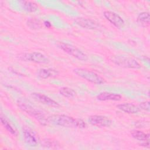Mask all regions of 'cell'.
Masks as SVG:
<instances>
[{"label": "cell", "mask_w": 150, "mask_h": 150, "mask_svg": "<svg viewBox=\"0 0 150 150\" xmlns=\"http://www.w3.org/2000/svg\"><path fill=\"white\" fill-rule=\"evenodd\" d=\"M48 122L65 127H77V118L64 114H54L47 118Z\"/></svg>", "instance_id": "1"}, {"label": "cell", "mask_w": 150, "mask_h": 150, "mask_svg": "<svg viewBox=\"0 0 150 150\" xmlns=\"http://www.w3.org/2000/svg\"><path fill=\"white\" fill-rule=\"evenodd\" d=\"M73 71L77 76L94 84H101L105 82L104 79L97 73L86 69L75 68L73 69Z\"/></svg>", "instance_id": "2"}, {"label": "cell", "mask_w": 150, "mask_h": 150, "mask_svg": "<svg viewBox=\"0 0 150 150\" xmlns=\"http://www.w3.org/2000/svg\"><path fill=\"white\" fill-rule=\"evenodd\" d=\"M18 106L22 110L36 119L42 124L45 125L48 122L47 118L45 117V114L41 111L37 110L32 105L21 101H19L18 102Z\"/></svg>", "instance_id": "3"}, {"label": "cell", "mask_w": 150, "mask_h": 150, "mask_svg": "<svg viewBox=\"0 0 150 150\" xmlns=\"http://www.w3.org/2000/svg\"><path fill=\"white\" fill-rule=\"evenodd\" d=\"M111 60L114 64L124 68L139 69L140 64L134 59L124 56H114L111 57Z\"/></svg>", "instance_id": "4"}, {"label": "cell", "mask_w": 150, "mask_h": 150, "mask_svg": "<svg viewBox=\"0 0 150 150\" xmlns=\"http://www.w3.org/2000/svg\"><path fill=\"white\" fill-rule=\"evenodd\" d=\"M57 46L64 52L80 60L86 61L88 59L87 56L84 53L72 45L63 42H58Z\"/></svg>", "instance_id": "5"}, {"label": "cell", "mask_w": 150, "mask_h": 150, "mask_svg": "<svg viewBox=\"0 0 150 150\" xmlns=\"http://www.w3.org/2000/svg\"><path fill=\"white\" fill-rule=\"evenodd\" d=\"M19 57L23 60L30 61L36 63L47 64L49 62V60L46 56L40 52H37L24 53L22 54Z\"/></svg>", "instance_id": "6"}, {"label": "cell", "mask_w": 150, "mask_h": 150, "mask_svg": "<svg viewBox=\"0 0 150 150\" xmlns=\"http://www.w3.org/2000/svg\"><path fill=\"white\" fill-rule=\"evenodd\" d=\"M25 142L30 146H35L38 143L39 138L36 133L30 128L25 127L23 129Z\"/></svg>", "instance_id": "7"}, {"label": "cell", "mask_w": 150, "mask_h": 150, "mask_svg": "<svg viewBox=\"0 0 150 150\" xmlns=\"http://www.w3.org/2000/svg\"><path fill=\"white\" fill-rule=\"evenodd\" d=\"M88 121L91 125L99 127H107L111 124V121L103 115H91L89 117Z\"/></svg>", "instance_id": "8"}, {"label": "cell", "mask_w": 150, "mask_h": 150, "mask_svg": "<svg viewBox=\"0 0 150 150\" xmlns=\"http://www.w3.org/2000/svg\"><path fill=\"white\" fill-rule=\"evenodd\" d=\"M104 16L110 22L118 28H122L124 25V20L115 12L106 11L104 12Z\"/></svg>", "instance_id": "9"}, {"label": "cell", "mask_w": 150, "mask_h": 150, "mask_svg": "<svg viewBox=\"0 0 150 150\" xmlns=\"http://www.w3.org/2000/svg\"><path fill=\"white\" fill-rule=\"evenodd\" d=\"M75 22L79 26L88 29H98L100 28V25L97 22L87 18H77L75 19Z\"/></svg>", "instance_id": "10"}, {"label": "cell", "mask_w": 150, "mask_h": 150, "mask_svg": "<svg viewBox=\"0 0 150 150\" xmlns=\"http://www.w3.org/2000/svg\"><path fill=\"white\" fill-rule=\"evenodd\" d=\"M31 96L34 100L42 104L51 107L59 106V104L56 101L43 94L39 93H33L31 94Z\"/></svg>", "instance_id": "11"}, {"label": "cell", "mask_w": 150, "mask_h": 150, "mask_svg": "<svg viewBox=\"0 0 150 150\" xmlns=\"http://www.w3.org/2000/svg\"><path fill=\"white\" fill-rule=\"evenodd\" d=\"M38 76L42 79L55 77L59 75V71L53 69H40L37 72Z\"/></svg>", "instance_id": "12"}, {"label": "cell", "mask_w": 150, "mask_h": 150, "mask_svg": "<svg viewBox=\"0 0 150 150\" xmlns=\"http://www.w3.org/2000/svg\"><path fill=\"white\" fill-rule=\"evenodd\" d=\"M117 107L119 110H120L126 113H128V114L137 113L140 110L138 106H137L131 103L120 104L117 105Z\"/></svg>", "instance_id": "13"}, {"label": "cell", "mask_w": 150, "mask_h": 150, "mask_svg": "<svg viewBox=\"0 0 150 150\" xmlns=\"http://www.w3.org/2000/svg\"><path fill=\"white\" fill-rule=\"evenodd\" d=\"M97 98L100 101H108V100H112V101H119L121 100V96L118 94L108 93V92H103L99 94Z\"/></svg>", "instance_id": "14"}, {"label": "cell", "mask_w": 150, "mask_h": 150, "mask_svg": "<svg viewBox=\"0 0 150 150\" xmlns=\"http://www.w3.org/2000/svg\"><path fill=\"white\" fill-rule=\"evenodd\" d=\"M132 136L136 139L143 142H149V135L145 134L139 130H133L131 131Z\"/></svg>", "instance_id": "15"}, {"label": "cell", "mask_w": 150, "mask_h": 150, "mask_svg": "<svg viewBox=\"0 0 150 150\" xmlns=\"http://www.w3.org/2000/svg\"><path fill=\"white\" fill-rule=\"evenodd\" d=\"M149 13L146 12L140 13L137 17V22L143 26H148L149 25Z\"/></svg>", "instance_id": "16"}, {"label": "cell", "mask_w": 150, "mask_h": 150, "mask_svg": "<svg viewBox=\"0 0 150 150\" xmlns=\"http://www.w3.org/2000/svg\"><path fill=\"white\" fill-rule=\"evenodd\" d=\"M19 2L22 8L28 12H35L38 9L36 4L33 2L29 1H21Z\"/></svg>", "instance_id": "17"}, {"label": "cell", "mask_w": 150, "mask_h": 150, "mask_svg": "<svg viewBox=\"0 0 150 150\" xmlns=\"http://www.w3.org/2000/svg\"><path fill=\"white\" fill-rule=\"evenodd\" d=\"M59 93L62 96L67 98L74 97L76 94L74 90L67 87H63L60 88Z\"/></svg>", "instance_id": "18"}, {"label": "cell", "mask_w": 150, "mask_h": 150, "mask_svg": "<svg viewBox=\"0 0 150 150\" xmlns=\"http://www.w3.org/2000/svg\"><path fill=\"white\" fill-rule=\"evenodd\" d=\"M1 121L2 124L4 125V127L6 128V129L10 132L11 134L13 135H16V129L13 127V126L11 125V124L8 121L7 119H6L5 117L1 116Z\"/></svg>", "instance_id": "19"}, {"label": "cell", "mask_w": 150, "mask_h": 150, "mask_svg": "<svg viewBox=\"0 0 150 150\" xmlns=\"http://www.w3.org/2000/svg\"><path fill=\"white\" fill-rule=\"evenodd\" d=\"M44 145L46 146V147L54 149V148H57V146H59V144L57 141L47 139L44 141Z\"/></svg>", "instance_id": "20"}, {"label": "cell", "mask_w": 150, "mask_h": 150, "mask_svg": "<svg viewBox=\"0 0 150 150\" xmlns=\"http://www.w3.org/2000/svg\"><path fill=\"white\" fill-rule=\"evenodd\" d=\"M28 25L32 29H38L40 28V23L39 20L37 19H30L28 22Z\"/></svg>", "instance_id": "21"}, {"label": "cell", "mask_w": 150, "mask_h": 150, "mask_svg": "<svg viewBox=\"0 0 150 150\" xmlns=\"http://www.w3.org/2000/svg\"><path fill=\"white\" fill-rule=\"evenodd\" d=\"M138 107L139 109H142L146 111H149V102L145 101V102L141 103Z\"/></svg>", "instance_id": "22"}, {"label": "cell", "mask_w": 150, "mask_h": 150, "mask_svg": "<svg viewBox=\"0 0 150 150\" xmlns=\"http://www.w3.org/2000/svg\"><path fill=\"white\" fill-rule=\"evenodd\" d=\"M44 25H45V26L47 27V28H49V27L51 26L50 23L49 22H48V21H45V22H44Z\"/></svg>", "instance_id": "23"}]
</instances>
